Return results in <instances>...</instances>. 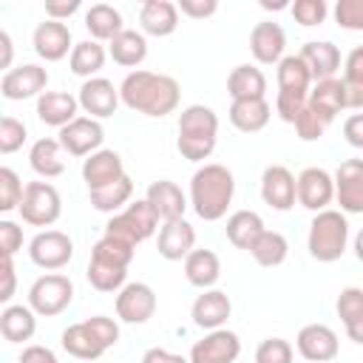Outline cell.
Masks as SVG:
<instances>
[{
    "instance_id": "obj_1",
    "label": "cell",
    "mask_w": 363,
    "mask_h": 363,
    "mask_svg": "<svg viewBox=\"0 0 363 363\" xmlns=\"http://www.w3.org/2000/svg\"><path fill=\"white\" fill-rule=\"evenodd\" d=\"M119 99L125 108L145 116H167L179 108L182 88L173 77L156 71H130L119 85Z\"/></svg>"
},
{
    "instance_id": "obj_2",
    "label": "cell",
    "mask_w": 363,
    "mask_h": 363,
    "mask_svg": "<svg viewBox=\"0 0 363 363\" xmlns=\"http://www.w3.org/2000/svg\"><path fill=\"white\" fill-rule=\"evenodd\" d=\"M233 196H235V179L218 162L201 164L190 179V207L204 221L224 218L227 207L233 204Z\"/></svg>"
},
{
    "instance_id": "obj_3",
    "label": "cell",
    "mask_w": 363,
    "mask_h": 363,
    "mask_svg": "<svg viewBox=\"0 0 363 363\" xmlns=\"http://www.w3.org/2000/svg\"><path fill=\"white\" fill-rule=\"evenodd\" d=\"M136 247L113 238V235H102L94 250H91V261H88V284L99 292H116L125 286L128 278V267L133 261Z\"/></svg>"
},
{
    "instance_id": "obj_4",
    "label": "cell",
    "mask_w": 363,
    "mask_h": 363,
    "mask_svg": "<svg viewBox=\"0 0 363 363\" xmlns=\"http://www.w3.org/2000/svg\"><path fill=\"white\" fill-rule=\"evenodd\" d=\"M218 139V116L207 105H187L179 113V136L176 147L187 162H204L216 150Z\"/></svg>"
},
{
    "instance_id": "obj_5",
    "label": "cell",
    "mask_w": 363,
    "mask_h": 363,
    "mask_svg": "<svg viewBox=\"0 0 363 363\" xmlns=\"http://www.w3.org/2000/svg\"><path fill=\"white\" fill-rule=\"evenodd\" d=\"M349 244V221L340 210H323L315 213L312 224H309V235H306V250L315 261L320 264H332L346 252Z\"/></svg>"
},
{
    "instance_id": "obj_6",
    "label": "cell",
    "mask_w": 363,
    "mask_h": 363,
    "mask_svg": "<svg viewBox=\"0 0 363 363\" xmlns=\"http://www.w3.org/2000/svg\"><path fill=\"white\" fill-rule=\"evenodd\" d=\"M156 230H159V216H156V210L150 207L147 199L130 201L125 210L111 216L108 224H105V235H113V238H119V241H125L130 247L147 241Z\"/></svg>"
},
{
    "instance_id": "obj_7",
    "label": "cell",
    "mask_w": 363,
    "mask_h": 363,
    "mask_svg": "<svg viewBox=\"0 0 363 363\" xmlns=\"http://www.w3.org/2000/svg\"><path fill=\"white\" fill-rule=\"evenodd\" d=\"M71 301H74V281L68 275L48 272L28 286V306L43 318H57L71 306Z\"/></svg>"
},
{
    "instance_id": "obj_8",
    "label": "cell",
    "mask_w": 363,
    "mask_h": 363,
    "mask_svg": "<svg viewBox=\"0 0 363 363\" xmlns=\"http://www.w3.org/2000/svg\"><path fill=\"white\" fill-rule=\"evenodd\" d=\"M17 213L31 227H51L62 213V199L51 182H28Z\"/></svg>"
},
{
    "instance_id": "obj_9",
    "label": "cell",
    "mask_w": 363,
    "mask_h": 363,
    "mask_svg": "<svg viewBox=\"0 0 363 363\" xmlns=\"http://www.w3.org/2000/svg\"><path fill=\"white\" fill-rule=\"evenodd\" d=\"M28 258L40 267V269H62L71 258H74V241L60 233V230H43L31 238L28 244Z\"/></svg>"
},
{
    "instance_id": "obj_10",
    "label": "cell",
    "mask_w": 363,
    "mask_h": 363,
    "mask_svg": "<svg viewBox=\"0 0 363 363\" xmlns=\"http://www.w3.org/2000/svg\"><path fill=\"white\" fill-rule=\"evenodd\" d=\"M48 85V71L37 62H23L11 71L3 74L0 79V94L9 102H20V99H31V96H43Z\"/></svg>"
},
{
    "instance_id": "obj_11",
    "label": "cell",
    "mask_w": 363,
    "mask_h": 363,
    "mask_svg": "<svg viewBox=\"0 0 363 363\" xmlns=\"http://www.w3.org/2000/svg\"><path fill=\"white\" fill-rule=\"evenodd\" d=\"M60 145L68 156H91L96 150H102V139H105V128L99 119L91 116H77L74 122H68L65 128H60Z\"/></svg>"
},
{
    "instance_id": "obj_12",
    "label": "cell",
    "mask_w": 363,
    "mask_h": 363,
    "mask_svg": "<svg viewBox=\"0 0 363 363\" xmlns=\"http://www.w3.org/2000/svg\"><path fill=\"white\" fill-rule=\"evenodd\" d=\"M298 204L312 210V213H323L329 210L332 199H335V176L323 167H303L298 173Z\"/></svg>"
},
{
    "instance_id": "obj_13",
    "label": "cell",
    "mask_w": 363,
    "mask_h": 363,
    "mask_svg": "<svg viewBox=\"0 0 363 363\" xmlns=\"http://www.w3.org/2000/svg\"><path fill=\"white\" fill-rule=\"evenodd\" d=\"M298 354L309 363H329L337 357L340 343H337V332L326 323H306L301 326L298 337H295Z\"/></svg>"
},
{
    "instance_id": "obj_14",
    "label": "cell",
    "mask_w": 363,
    "mask_h": 363,
    "mask_svg": "<svg viewBox=\"0 0 363 363\" xmlns=\"http://www.w3.org/2000/svg\"><path fill=\"white\" fill-rule=\"evenodd\" d=\"M241 354V337L233 329H213L190 349V363H235Z\"/></svg>"
},
{
    "instance_id": "obj_15",
    "label": "cell",
    "mask_w": 363,
    "mask_h": 363,
    "mask_svg": "<svg viewBox=\"0 0 363 363\" xmlns=\"http://www.w3.org/2000/svg\"><path fill=\"white\" fill-rule=\"evenodd\" d=\"M261 199L278 213H286L298 201V182L289 167L284 164H269L261 173Z\"/></svg>"
},
{
    "instance_id": "obj_16",
    "label": "cell",
    "mask_w": 363,
    "mask_h": 363,
    "mask_svg": "<svg viewBox=\"0 0 363 363\" xmlns=\"http://www.w3.org/2000/svg\"><path fill=\"white\" fill-rule=\"evenodd\" d=\"M156 312V292L142 281H130L116 295V315L125 323H147Z\"/></svg>"
},
{
    "instance_id": "obj_17",
    "label": "cell",
    "mask_w": 363,
    "mask_h": 363,
    "mask_svg": "<svg viewBox=\"0 0 363 363\" xmlns=\"http://www.w3.org/2000/svg\"><path fill=\"white\" fill-rule=\"evenodd\" d=\"M77 99H79V108L91 119H108V116H113L116 108H119V102H122L119 99V88H113V82L105 79V77L85 79L82 88H79V94H77Z\"/></svg>"
},
{
    "instance_id": "obj_18",
    "label": "cell",
    "mask_w": 363,
    "mask_h": 363,
    "mask_svg": "<svg viewBox=\"0 0 363 363\" xmlns=\"http://www.w3.org/2000/svg\"><path fill=\"white\" fill-rule=\"evenodd\" d=\"M335 199L343 213H363V159H346L337 164Z\"/></svg>"
},
{
    "instance_id": "obj_19",
    "label": "cell",
    "mask_w": 363,
    "mask_h": 363,
    "mask_svg": "<svg viewBox=\"0 0 363 363\" xmlns=\"http://www.w3.org/2000/svg\"><path fill=\"white\" fill-rule=\"evenodd\" d=\"M190 315H193V323L199 329H204V332L224 329V323L233 315V301L221 289H201V295L193 301Z\"/></svg>"
},
{
    "instance_id": "obj_20",
    "label": "cell",
    "mask_w": 363,
    "mask_h": 363,
    "mask_svg": "<svg viewBox=\"0 0 363 363\" xmlns=\"http://www.w3.org/2000/svg\"><path fill=\"white\" fill-rule=\"evenodd\" d=\"M125 173V164H122V156L116 150H96L91 153L88 159H82V182L88 184V193L94 190H102L113 182H119Z\"/></svg>"
},
{
    "instance_id": "obj_21",
    "label": "cell",
    "mask_w": 363,
    "mask_h": 363,
    "mask_svg": "<svg viewBox=\"0 0 363 363\" xmlns=\"http://www.w3.org/2000/svg\"><path fill=\"white\" fill-rule=\"evenodd\" d=\"M31 45H34V51H37L40 60L57 62V60H62L68 51H74V45H71V28H68L65 23H60V20H48V17H45V20L34 28Z\"/></svg>"
},
{
    "instance_id": "obj_22",
    "label": "cell",
    "mask_w": 363,
    "mask_h": 363,
    "mask_svg": "<svg viewBox=\"0 0 363 363\" xmlns=\"http://www.w3.org/2000/svg\"><path fill=\"white\" fill-rule=\"evenodd\" d=\"M159 255L164 261H182L196 250V230L190 221L184 218H173V221H162L159 227Z\"/></svg>"
},
{
    "instance_id": "obj_23",
    "label": "cell",
    "mask_w": 363,
    "mask_h": 363,
    "mask_svg": "<svg viewBox=\"0 0 363 363\" xmlns=\"http://www.w3.org/2000/svg\"><path fill=\"white\" fill-rule=\"evenodd\" d=\"M284 48H286V34L278 23L264 20L255 23L250 31V51L261 65H278L284 60Z\"/></svg>"
},
{
    "instance_id": "obj_24",
    "label": "cell",
    "mask_w": 363,
    "mask_h": 363,
    "mask_svg": "<svg viewBox=\"0 0 363 363\" xmlns=\"http://www.w3.org/2000/svg\"><path fill=\"white\" fill-rule=\"evenodd\" d=\"M145 199L150 201V207L156 210L159 221H173V218H184V210H187V196L182 193V187L170 179H159V182H150Z\"/></svg>"
},
{
    "instance_id": "obj_25",
    "label": "cell",
    "mask_w": 363,
    "mask_h": 363,
    "mask_svg": "<svg viewBox=\"0 0 363 363\" xmlns=\"http://www.w3.org/2000/svg\"><path fill=\"white\" fill-rule=\"evenodd\" d=\"M79 113V99L65 91H45L37 96V119L51 128H65Z\"/></svg>"
},
{
    "instance_id": "obj_26",
    "label": "cell",
    "mask_w": 363,
    "mask_h": 363,
    "mask_svg": "<svg viewBox=\"0 0 363 363\" xmlns=\"http://www.w3.org/2000/svg\"><path fill=\"white\" fill-rule=\"evenodd\" d=\"M60 343L77 360H99L108 352V346L99 340V335L91 329L88 320H79V323H71L68 329H62Z\"/></svg>"
},
{
    "instance_id": "obj_27",
    "label": "cell",
    "mask_w": 363,
    "mask_h": 363,
    "mask_svg": "<svg viewBox=\"0 0 363 363\" xmlns=\"http://www.w3.org/2000/svg\"><path fill=\"white\" fill-rule=\"evenodd\" d=\"M139 26L150 37H170L179 28V6L170 0H145L139 9Z\"/></svg>"
},
{
    "instance_id": "obj_28",
    "label": "cell",
    "mask_w": 363,
    "mask_h": 363,
    "mask_svg": "<svg viewBox=\"0 0 363 363\" xmlns=\"http://www.w3.org/2000/svg\"><path fill=\"white\" fill-rule=\"evenodd\" d=\"M301 60L306 62V68L312 71V79L320 82V79H332L340 68V51L335 43L329 40H309L303 43L301 48Z\"/></svg>"
},
{
    "instance_id": "obj_29",
    "label": "cell",
    "mask_w": 363,
    "mask_h": 363,
    "mask_svg": "<svg viewBox=\"0 0 363 363\" xmlns=\"http://www.w3.org/2000/svg\"><path fill=\"white\" fill-rule=\"evenodd\" d=\"M37 332V312L26 303H9L0 312V335L6 343H26Z\"/></svg>"
},
{
    "instance_id": "obj_30",
    "label": "cell",
    "mask_w": 363,
    "mask_h": 363,
    "mask_svg": "<svg viewBox=\"0 0 363 363\" xmlns=\"http://www.w3.org/2000/svg\"><path fill=\"white\" fill-rule=\"evenodd\" d=\"M309 108H312L318 116H323V119L332 125V122H335V116H337V113L346 108L343 82H340L337 77L315 82V85H312V91H309Z\"/></svg>"
},
{
    "instance_id": "obj_31",
    "label": "cell",
    "mask_w": 363,
    "mask_h": 363,
    "mask_svg": "<svg viewBox=\"0 0 363 363\" xmlns=\"http://www.w3.org/2000/svg\"><path fill=\"white\" fill-rule=\"evenodd\" d=\"M28 164L40 179H57L65 173V156L60 139H37L28 150Z\"/></svg>"
},
{
    "instance_id": "obj_32",
    "label": "cell",
    "mask_w": 363,
    "mask_h": 363,
    "mask_svg": "<svg viewBox=\"0 0 363 363\" xmlns=\"http://www.w3.org/2000/svg\"><path fill=\"white\" fill-rule=\"evenodd\" d=\"M227 241L238 250H252L255 241L264 235V218L255 213V210H235L230 218H227Z\"/></svg>"
},
{
    "instance_id": "obj_33",
    "label": "cell",
    "mask_w": 363,
    "mask_h": 363,
    "mask_svg": "<svg viewBox=\"0 0 363 363\" xmlns=\"http://www.w3.org/2000/svg\"><path fill=\"white\" fill-rule=\"evenodd\" d=\"M227 94L235 99H267V77L255 65H235L227 77Z\"/></svg>"
},
{
    "instance_id": "obj_34",
    "label": "cell",
    "mask_w": 363,
    "mask_h": 363,
    "mask_svg": "<svg viewBox=\"0 0 363 363\" xmlns=\"http://www.w3.org/2000/svg\"><path fill=\"white\" fill-rule=\"evenodd\" d=\"M184 278L199 289H213L221 278V261L213 250H193L184 258Z\"/></svg>"
},
{
    "instance_id": "obj_35",
    "label": "cell",
    "mask_w": 363,
    "mask_h": 363,
    "mask_svg": "<svg viewBox=\"0 0 363 363\" xmlns=\"http://www.w3.org/2000/svg\"><path fill=\"white\" fill-rule=\"evenodd\" d=\"M272 116V108L267 99H235L230 105V122L241 133H258L267 128Z\"/></svg>"
},
{
    "instance_id": "obj_36",
    "label": "cell",
    "mask_w": 363,
    "mask_h": 363,
    "mask_svg": "<svg viewBox=\"0 0 363 363\" xmlns=\"http://www.w3.org/2000/svg\"><path fill=\"white\" fill-rule=\"evenodd\" d=\"M335 309H337V318L346 326L349 340H354V343L363 346V289L360 286L340 289V295L335 301Z\"/></svg>"
},
{
    "instance_id": "obj_37",
    "label": "cell",
    "mask_w": 363,
    "mask_h": 363,
    "mask_svg": "<svg viewBox=\"0 0 363 363\" xmlns=\"http://www.w3.org/2000/svg\"><path fill=\"white\" fill-rule=\"evenodd\" d=\"M108 54L116 65H125V68H136L145 62L147 57V40L142 31H133V28H125L122 34H116L111 43H108Z\"/></svg>"
},
{
    "instance_id": "obj_38",
    "label": "cell",
    "mask_w": 363,
    "mask_h": 363,
    "mask_svg": "<svg viewBox=\"0 0 363 363\" xmlns=\"http://www.w3.org/2000/svg\"><path fill=\"white\" fill-rule=\"evenodd\" d=\"M312 91V71L301 60V54H286L278 62V94H301L309 96Z\"/></svg>"
},
{
    "instance_id": "obj_39",
    "label": "cell",
    "mask_w": 363,
    "mask_h": 363,
    "mask_svg": "<svg viewBox=\"0 0 363 363\" xmlns=\"http://www.w3.org/2000/svg\"><path fill=\"white\" fill-rule=\"evenodd\" d=\"M85 28H88V34H91L96 43H99V40H108V43H111L116 34L125 31L119 9L108 6V3H94V6L85 11Z\"/></svg>"
},
{
    "instance_id": "obj_40",
    "label": "cell",
    "mask_w": 363,
    "mask_h": 363,
    "mask_svg": "<svg viewBox=\"0 0 363 363\" xmlns=\"http://www.w3.org/2000/svg\"><path fill=\"white\" fill-rule=\"evenodd\" d=\"M105 57H108V51H105L96 40H82V43L74 45V51H71V57H68V65H71V71H74L77 77L94 79V77L102 71Z\"/></svg>"
},
{
    "instance_id": "obj_41",
    "label": "cell",
    "mask_w": 363,
    "mask_h": 363,
    "mask_svg": "<svg viewBox=\"0 0 363 363\" xmlns=\"http://www.w3.org/2000/svg\"><path fill=\"white\" fill-rule=\"evenodd\" d=\"M130 196H133V182H130V176H122L119 182H113V184H108V187H102V190L88 193L91 207L99 210V213H111V216H116L119 210H125V207L130 204Z\"/></svg>"
},
{
    "instance_id": "obj_42",
    "label": "cell",
    "mask_w": 363,
    "mask_h": 363,
    "mask_svg": "<svg viewBox=\"0 0 363 363\" xmlns=\"http://www.w3.org/2000/svg\"><path fill=\"white\" fill-rule=\"evenodd\" d=\"M343 94L346 108L360 111L363 108V45H354L343 62Z\"/></svg>"
},
{
    "instance_id": "obj_43",
    "label": "cell",
    "mask_w": 363,
    "mask_h": 363,
    "mask_svg": "<svg viewBox=\"0 0 363 363\" xmlns=\"http://www.w3.org/2000/svg\"><path fill=\"white\" fill-rule=\"evenodd\" d=\"M250 255L261 267H281L286 261V255H289V241L281 233H275V230H264V235L255 241Z\"/></svg>"
},
{
    "instance_id": "obj_44",
    "label": "cell",
    "mask_w": 363,
    "mask_h": 363,
    "mask_svg": "<svg viewBox=\"0 0 363 363\" xmlns=\"http://www.w3.org/2000/svg\"><path fill=\"white\" fill-rule=\"evenodd\" d=\"M26 184L20 182V176L11 167H0V213H11L20 210Z\"/></svg>"
},
{
    "instance_id": "obj_45",
    "label": "cell",
    "mask_w": 363,
    "mask_h": 363,
    "mask_svg": "<svg viewBox=\"0 0 363 363\" xmlns=\"http://www.w3.org/2000/svg\"><path fill=\"white\" fill-rule=\"evenodd\" d=\"M289 11H292L295 23H301L303 28H312V26H320L326 20L329 6H326V0H295L289 6Z\"/></svg>"
},
{
    "instance_id": "obj_46",
    "label": "cell",
    "mask_w": 363,
    "mask_h": 363,
    "mask_svg": "<svg viewBox=\"0 0 363 363\" xmlns=\"http://www.w3.org/2000/svg\"><path fill=\"white\" fill-rule=\"evenodd\" d=\"M26 139H28V130H26V125L20 119H14V116H3L0 119V153L9 156L14 150H20L26 145Z\"/></svg>"
},
{
    "instance_id": "obj_47",
    "label": "cell",
    "mask_w": 363,
    "mask_h": 363,
    "mask_svg": "<svg viewBox=\"0 0 363 363\" xmlns=\"http://www.w3.org/2000/svg\"><path fill=\"white\" fill-rule=\"evenodd\" d=\"M292 343L284 337H267L255 349V363H292Z\"/></svg>"
},
{
    "instance_id": "obj_48",
    "label": "cell",
    "mask_w": 363,
    "mask_h": 363,
    "mask_svg": "<svg viewBox=\"0 0 363 363\" xmlns=\"http://www.w3.org/2000/svg\"><path fill=\"white\" fill-rule=\"evenodd\" d=\"M326 128H329V122H326L323 116H318V113L309 108V102H306V108H303L301 116L295 119L298 139H303V142H318V139L326 133Z\"/></svg>"
},
{
    "instance_id": "obj_49",
    "label": "cell",
    "mask_w": 363,
    "mask_h": 363,
    "mask_svg": "<svg viewBox=\"0 0 363 363\" xmlns=\"http://www.w3.org/2000/svg\"><path fill=\"white\" fill-rule=\"evenodd\" d=\"M335 20L346 31H363V0H337Z\"/></svg>"
},
{
    "instance_id": "obj_50",
    "label": "cell",
    "mask_w": 363,
    "mask_h": 363,
    "mask_svg": "<svg viewBox=\"0 0 363 363\" xmlns=\"http://www.w3.org/2000/svg\"><path fill=\"white\" fill-rule=\"evenodd\" d=\"M17 250H23V227L3 218L0 221V255L6 258H14Z\"/></svg>"
},
{
    "instance_id": "obj_51",
    "label": "cell",
    "mask_w": 363,
    "mask_h": 363,
    "mask_svg": "<svg viewBox=\"0 0 363 363\" xmlns=\"http://www.w3.org/2000/svg\"><path fill=\"white\" fill-rule=\"evenodd\" d=\"M176 6L184 17H193V20H204L218 11V0H179Z\"/></svg>"
},
{
    "instance_id": "obj_52",
    "label": "cell",
    "mask_w": 363,
    "mask_h": 363,
    "mask_svg": "<svg viewBox=\"0 0 363 363\" xmlns=\"http://www.w3.org/2000/svg\"><path fill=\"white\" fill-rule=\"evenodd\" d=\"M79 11V0H48L45 3V17L48 20H68L71 14Z\"/></svg>"
},
{
    "instance_id": "obj_53",
    "label": "cell",
    "mask_w": 363,
    "mask_h": 363,
    "mask_svg": "<svg viewBox=\"0 0 363 363\" xmlns=\"http://www.w3.org/2000/svg\"><path fill=\"white\" fill-rule=\"evenodd\" d=\"M0 275H3V289H0V301L9 306L11 295H14V284H17V272H14V261L11 258H0Z\"/></svg>"
},
{
    "instance_id": "obj_54",
    "label": "cell",
    "mask_w": 363,
    "mask_h": 363,
    "mask_svg": "<svg viewBox=\"0 0 363 363\" xmlns=\"http://www.w3.org/2000/svg\"><path fill=\"white\" fill-rule=\"evenodd\" d=\"M343 139H346L352 147L363 150V113H352V116L343 122Z\"/></svg>"
},
{
    "instance_id": "obj_55",
    "label": "cell",
    "mask_w": 363,
    "mask_h": 363,
    "mask_svg": "<svg viewBox=\"0 0 363 363\" xmlns=\"http://www.w3.org/2000/svg\"><path fill=\"white\" fill-rule=\"evenodd\" d=\"M17 363H60L57 354L48 349V346H40V343H31L20 352V360Z\"/></svg>"
},
{
    "instance_id": "obj_56",
    "label": "cell",
    "mask_w": 363,
    "mask_h": 363,
    "mask_svg": "<svg viewBox=\"0 0 363 363\" xmlns=\"http://www.w3.org/2000/svg\"><path fill=\"white\" fill-rule=\"evenodd\" d=\"M142 363H190V360H184V357L176 354V352H167V349L153 346V349H147V352L142 354Z\"/></svg>"
},
{
    "instance_id": "obj_57",
    "label": "cell",
    "mask_w": 363,
    "mask_h": 363,
    "mask_svg": "<svg viewBox=\"0 0 363 363\" xmlns=\"http://www.w3.org/2000/svg\"><path fill=\"white\" fill-rule=\"evenodd\" d=\"M11 51H14V45H11L9 31H0V68H6V71H11Z\"/></svg>"
},
{
    "instance_id": "obj_58",
    "label": "cell",
    "mask_w": 363,
    "mask_h": 363,
    "mask_svg": "<svg viewBox=\"0 0 363 363\" xmlns=\"http://www.w3.org/2000/svg\"><path fill=\"white\" fill-rule=\"evenodd\" d=\"M354 255H357V261L363 264V230L354 235Z\"/></svg>"
},
{
    "instance_id": "obj_59",
    "label": "cell",
    "mask_w": 363,
    "mask_h": 363,
    "mask_svg": "<svg viewBox=\"0 0 363 363\" xmlns=\"http://www.w3.org/2000/svg\"><path fill=\"white\" fill-rule=\"evenodd\" d=\"M261 6H264V9H284L286 3H269V0H261Z\"/></svg>"
}]
</instances>
